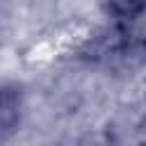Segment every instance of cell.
<instances>
[{
	"label": "cell",
	"instance_id": "1",
	"mask_svg": "<svg viewBox=\"0 0 146 146\" xmlns=\"http://www.w3.org/2000/svg\"><path fill=\"white\" fill-rule=\"evenodd\" d=\"M18 121V94L0 89V135L9 132Z\"/></svg>",
	"mask_w": 146,
	"mask_h": 146
},
{
	"label": "cell",
	"instance_id": "2",
	"mask_svg": "<svg viewBox=\"0 0 146 146\" xmlns=\"http://www.w3.org/2000/svg\"><path fill=\"white\" fill-rule=\"evenodd\" d=\"M107 7L119 21H135L146 11V0H107Z\"/></svg>",
	"mask_w": 146,
	"mask_h": 146
}]
</instances>
